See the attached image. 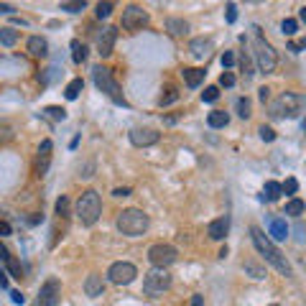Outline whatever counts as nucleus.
Listing matches in <instances>:
<instances>
[{
  "label": "nucleus",
  "instance_id": "nucleus-1",
  "mask_svg": "<svg viewBox=\"0 0 306 306\" xmlns=\"http://www.w3.org/2000/svg\"><path fill=\"white\" fill-rule=\"evenodd\" d=\"M250 238H253V245H255V250L260 253V258L268 263V265H273L276 271L281 273V276H286V278H291L293 276V268H291V263L286 260V255L268 240V235L263 233L260 227H250Z\"/></svg>",
  "mask_w": 306,
  "mask_h": 306
},
{
  "label": "nucleus",
  "instance_id": "nucleus-2",
  "mask_svg": "<svg viewBox=\"0 0 306 306\" xmlns=\"http://www.w3.org/2000/svg\"><path fill=\"white\" fill-rule=\"evenodd\" d=\"M118 230L123 235H128V238H140L145 230H148V224H150V219H148V214L143 212V209H135V207H130V209H123L120 214H118Z\"/></svg>",
  "mask_w": 306,
  "mask_h": 306
},
{
  "label": "nucleus",
  "instance_id": "nucleus-3",
  "mask_svg": "<svg viewBox=\"0 0 306 306\" xmlns=\"http://www.w3.org/2000/svg\"><path fill=\"white\" fill-rule=\"evenodd\" d=\"M102 214V199L95 189L82 191V197L76 199V219H80L85 227H92Z\"/></svg>",
  "mask_w": 306,
  "mask_h": 306
},
{
  "label": "nucleus",
  "instance_id": "nucleus-4",
  "mask_svg": "<svg viewBox=\"0 0 306 306\" xmlns=\"http://www.w3.org/2000/svg\"><path fill=\"white\" fill-rule=\"evenodd\" d=\"M92 80H95V85H97V90L100 92H105L115 105H123V107H128V100H125V95H123V90H120V85L115 82V76H112V71L107 69V66H95L92 69Z\"/></svg>",
  "mask_w": 306,
  "mask_h": 306
},
{
  "label": "nucleus",
  "instance_id": "nucleus-5",
  "mask_svg": "<svg viewBox=\"0 0 306 306\" xmlns=\"http://www.w3.org/2000/svg\"><path fill=\"white\" fill-rule=\"evenodd\" d=\"M303 110V97L296 92H281L271 105H268V112L271 118H298Z\"/></svg>",
  "mask_w": 306,
  "mask_h": 306
},
{
  "label": "nucleus",
  "instance_id": "nucleus-6",
  "mask_svg": "<svg viewBox=\"0 0 306 306\" xmlns=\"http://www.w3.org/2000/svg\"><path fill=\"white\" fill-rule=\"evenodd\" d=\"M253 31H255V59H258V69L265 71V74H271L276 69V64H278V56L271 49V44L263 38L260 28H253Z\"/></svg>",
  "mask_w": 306,
  "mask_h": 306
},
{
  "label": "nucleus",
  "instance_id": "nucleus-7",
  "mask_svg": "<svg viewBox=\"0 0 306 306\" xmlns=\"http://www.w3.org/2000/svg\"><path fill=\"white\" fill-rule=\"evenodd\" d=\"M171 288V276L166 268H153L143 278V293L145 296H161L164 291Z\"/></svg>",
  "mask_w": 306,
  "mask_h": 306
},
{
  "label": "nucleus",
  "instance_id": "nucleus-8",
  "mask_svg": "<svg viewBox=\"0 0 306 306\" xmlns=\"http://www.w3.org/2000/svg\"><path fill=\"white\" fill-rule=\"evenodd\" d=\"M176 258H179V250L169 243H156L148 248V260L153 268H169L176 263Z\"/></svg>",
  "mask_w": 306,
  "mask_h": 306
},
{
  "label": "nucleus",
  "instance_id": "nucleus-9",
  "mask_svg": "<svg viewBox=\"0 0 306 306\" xmlns=\"http://www.w3.org/2000/svg\"><path fill=\"white\" fill-rule=\"evenodd\" d=\"M135 276H138V268H135L133 263H128V260L112 263V265H110V271H107V278H110L112 283H118V286H128V283H133Z\"/></svg>",
  "mask_w": 306,
  "mask_h": 306
},
{
  "label": "nucleus",
  "instance_id": "nucleus-10",
  "mask_svg": "<svg viewBox=\"0 0 306 306\" xmlns=\"http://www.w3.org/2000/svg\"><path fill=\"white\" fill-rule=\"evenodd\" d=\"M59 301H61V281L51 276L41 286V291H38V298L33 301V306H59Z\"/></svg>",
  "mask_w": 306,
  "mask_h": 306
},
{
  "label": "nucleus",
  "instance_id": "nucleus-11",
  "mask_svg": "<svg viewBox=\"0 0 306 306\" xmlns=\"http://www.w3.org/2000/svg\"><path fill=\"white\" fill-rule=\"evenodd\" d=\"M148 13L140 8V6H128L125 11H123V21H120V26L125 28V31H130V33H135V31H143L145 26H148Z\"/></svg>",
  "mask_w": 306,
  "mask_h": 306
},
{
  "label": "nucleus",
  "instance_id": "nucleus-12",
  "mask_svg": "<svg viewBox=\"0 0 306 306\" xmlns=\"http://www.w3.org/2000/svg\"><path fill=\"white\" fill-rule=\"evenodd\" d=\"M97 54L102 56V59H107L110 54H112V49H115V41H118V28H112V26H105L100 33H97Z\"/></svg>",
  "mask_w": 306,
  "mask_h": 306
},
{
  "label": "nucleus",
  "instance_id": "nucleus-13",
  "mask_svg": "<svg viewBox=\"0 0 306 306\" xmlns=\"http://www.w3.org/2000/svg\"><path fill=\"white\" fill-rule=\"evenodd\" d=\"M159 138H161V133H156L153 128H133L130 130V143L138 148H148L153 143H159Z\"/></svg>",
  "mask_w": 306,
  "mask_h": 306
},
{
  "label": "nucleus",
  "instance_id": "nucleus-14",
  "mask_svg": "<svg viewBox=\"0 0 306 306\" xmlns=\"http://www.w3.org/2000/svg\"><path fill=\"white\" fill-rule=\"evenodd\" d=\"M51 150H54V143L44 140L41 148H38V156H36V176H46L49 164H51Z\"/></svg>",
  "mask_w": 306,
  "mask_h": 306
},
{
  "label": "nucleus",
  "instance_id": "nucleus-15",
  "mask_svg": "<svg viewBox=\"0 0 306 306\" xmlns=\"http://www.w3.org/2000/svg\"><path fill=\"white\" fill-rule=\"evenodd\" d=\"M268 240H271L273 245L276 243H283L286 238H288V224H286V219H281V217H273L271 219V224H268Z\"/></svg>",
  "mask_w": 306,
  "mask_h": 306
},
{
  "label": "nucleus",
  "instance_id": "nucleus-16",
  "mask_svg": "<svg viewBox=\"0 0 306 306\" xmlns=\"http://www.w3.org/2000/svg\"><path fill=\"white\" fill-rule=\"evenodd\" d=\"M227 233H230V217H227V214H224V217L212 219V222H209V227H207V235H209L212 240H224V238H227Z\"/></svg>",
  "mask_w": 306,
  "mask_h": 306
},
{
  "label": "nucleus",
  "instance_id": "nucleus-17",
  "mask_svg": "<svg viewBox=\"0 0 306 306\" xmlns=\"http://www.w3.org/2000/svg\"><path fill=\"white\" fill-rule=\"evenodd\" d=\"M204 69H199V66H184L181 69V76H184V82H186V87H191V90H197L202 82H204Z\"/></svg>",
  "mask_w": 306,
  "mask_h": 306
},
{
  "label": "nucleus",
  "instance_id": "nucleus-18",
  "mask_svg": "<svg viewBox=\"0 0 306 306\" xmlns=\"http://www.w3.org/2000/svg\"><path fill=\"white\" fill-rule=\"evenodd\" d=\"M28 51L36 59H46L49 56V41H46L44 36H31L28 38Z\"/></svg>",
  "mask_w": 306,
  "mask_h": 306
},
{
  "label": "nucleus",
  "instance_id": "nucleus-19",
  "mask_svg": "<svg viewBox=\"0 0 306 306\" xmlns=\"http://www.w3.org/2000/svg\"><path fill=\"white\" fill-rule=\"evenodd\" d=\"M102 291H105L102 276L90 273V276H87V281H85V293H87V296H92V298H97V296H102Z\"/></svg>",
  "mask_w": 306,
  "mask_h": 306
},
{
  "label": "nucleus",
  "instance_id": "nucleus-20",
  "mask_svg": "<svg viewBox=\"0 0 306 306\" xmlns=\"http://www.w3.org/2000/svg\"><path fill=\"white\" fill-rule=\"evenodd\" d=\"M189 51H191V56H197V59H204V56L212 51V41H209V38H191V44H189Z\"/></svg>",
  "mask_w": 306,
  "mask_h": 306
},
{
  "label": "nucleus",
  "instance_id": "nucleus-21",
  "mask_svg": "<svg viewBox=\"0 0 306 306\" xmlns=\"http://www.w3.org/2000/svg\"><path fill=\"white\" fill-rule=\"evenodd\" d=\"M278 197H281V184H278V181H265L263 194H260V202H276Z\"/></svg>",
  "mask_w": 306,
  "mask_h": 306
},
{
  "label": "nucleus",
  "instance_id": "nucleus-22",
  "mask_svg": "<svg viewBox=\"0 0 306 306\" xmlns=\"http://www.w3.org/2000/svg\"><path fill=\"white\" fill-rule=\"evenodd\" d=\"M227 123H230V115L224 110H214V112L207 115V125L209 128H224Z\"/></svg>",
  "mask_w": 306,
  "mask_h": 306
},
{
  "label": "nucleus",
  "instance_id": "nucleus-23",
  "mask_svg": "<svg viewBox=\"0 0 306 306\" xmlns=\"http://www.w3.org/2000/svg\"><path fill=\"white\" fill-rule=\"evenodd\" d=\"M166 31H169L171 36H184V33L189 31V23H186L184 18H169V21H166Z\"/></svg>",
  "mask_w": 306,
  "mask_h": 306
},
{
  "label": "nucleus",
  "instance_id": "nucleus-24",
  "mask_svg": "<svg viewBox=\"0 0 306 306\" xmlns=\"http://www.w3.org/2000/svg\"><path fill=\"white\" fill-rule=\"evenodd\" d=\"M85 90V82H82V76H76V80H71L69 85H66V90H64V97L66 100H76L80 97V92Z\"/></svg>",
  "mask_w": 306,
  "mask_h": 306
},
{
  "label": "nucleus",
  "instance_id": "nucleus-25",
  "mask_svg": "<svg viewBox=\"0 0 306 306\" xmlns=\"http://www.w3.org/2000/svg\"><path fill=\"white\" fill-rule=\"evenodd\" d=\"M71 59H74L76 64H82V61L87 59V46L80 41V38H74V41H71Z\"/></svg>",
  "mask_w": 306,
  "mask_h": 306
},
{
  "label": "nucleus",
  "instance_id": "nucleus-26",
  "mask_svg": "<svg viewBox=\"0 0 306 306\" xmlns=\"http://www.w3.org/2000/svg\"><path fill=\"white\" fill-rule=\"evenodd\" d=\"M16 41H18V31H13L11 26L0 28V44L3 46H16Z\"/></svg>",
  "mask_w": 306,
  "mask_h": 306
},
{
  "label": "nucleus",
  "instance_id": "nucleus-27",
  "mask_svg": "<svg viewBox=\"0 0 306 306\" xmlns=\"http://www.w3.org/2000/svg\"><path fill=\"white\" fill-rule=\"evenodd\" d=\"M235 107H238V115H240L243 120H248L250 115H253V112H250V110H253V105H250V100H248V97H240V100L235 102Z\"/></svg>",
  "mask_w": 306,
  "mask_h": 306
},
{
  "label": "nucleus",
  "instance_id": "nucleus-28",
  "mask_svg": "<svg viewBox=\"0 0 306 306\" xmlns=\"http://www.w3.org/2000/svg\"><path fill=\"white\" fill-rule=\"evenodd\" d=\"M6 265H8V273H11L13 278H18V281H21V276H23V268H21V260L11 255V258L6 260Z\"/></svg>",
  "mask_w": 306,
  "mask_h": 306
},
{
  "label": "nucleus",
  "instance_id": "nucleus-29",
  "mask_svg": "<svg viewBox=\"0 0 306 306\" xmlns=\"http://www.w3.org/2000/svg\"><path fill=\"white\" fill-rule=\"evenodd\" d=\"M283 214H291V217H301L303 214V202L301 199H291L288 204H286V212Z\"/></svg>",
  "mask_w": 306,
  "mask_h": 306
},
{
  "label": "nucleus",
  "instance_id": "nucleus-30",
  "mask_svg": "<svg viewBox=\"0 0 306 306\" xmlns=\"http://www.w3.org/2000/svg\"><path fill=\"white\" fill-rule=\"evenodd\" d=\"M176 100H179L176 87H169V90H166V95H161V100H159V102H161V107H166V105H174Z\"/></svg>",
  "mask_w": 306,
  "mask_h": 306
},
{
  "label": "nucleus",
  "instance_id": "nucleus-31",
  "mask_svg": "<svg viewBox=\"0 0 306 306\" xmlns=\"http://www.w3.org/2000/svg\"><path fill=\"white\" fill-rule=\"evenodd\" d=\"M85 0H74V3H61V11H66V13H82L85 11Z\"/></svg>",
  "mask_w": 306,
  "mask_h": 306
},
{
  "label": "nucleus",
  "instance_id": "nucleus-32",
  "mask_svg": "<svg viewBox=\"0 0 306 306\" xmlns=\"http://www.w3.org/2000/svg\"><path fill=\"white\" fill-rule=\"evenodd\" d=\"M44 112L49 115V118H51V120H64V118H66V110H64V107H56V105H51V107H46Z\"/></svg>",
  "mask_w": 306,
  "mask_h": 306
},
{
  "label": "nucleus",
  "instance_id": "nucleus-33",
  "mask_svg": "<svg viewBox=\"0 0 306 306\" xmlns=\"http://www.w3.org/2000/svg\"><path fill=\"white\" fill-rule=\"evenodd\" d=\"M112 3H97V11H95V16L102 21V18H110V13H112Z\"/></svg>",
  "mask_w": 306,
  "mask_h": 306
},
{
  "label": "nucleus",
  "instance_id": "nucleus-34",
  "mask_svg": "<svg viewBox=\"0 0 306 306\" xmlns=\"http://www.w3.org/2000/svg\"><path fill=\"white\" fill-rule=\"evenodd\" d=\"M258 133H260V138H263L265 143H273V140H276V130H273V128H268V125H260Z\"/></svg>",
  "mask_w": 306,
  "mask_h": 306
},
{
  "label": "nucleus",
  "instance_id": "nucleus-35",
  "mask_svg": "<svg viewBox=\"0 0 306 306\" xmlns=\"http://www.w3.org/2000/svg\"><path fill=\"white\" fill-rule=\"evenodd\" d=\"M56 214L59 217H69V199L66 197H59L56 199Z\"/></svg>",
  "mask_w": 306,
  "mask_h": 306
},
{
  "label": "nucleus",
  "instance_id": "nucleus-36",
  "mask_svg": "<svg viewBox=\"0 0 306 306\" xmlns=\"http://www.w3.org/2000/svg\"><path fill=\"white\" fill-rule=\"evenodd\" d=\"M298 181L296 179H286V184H281V194H296Z\"/></svg>",
  "mask_w": 306,
  "mask_h": 306
},
{
  "label": "nucleus",
  "instance_id": "nucleus-37",
  "mask_svg": "<svg viewBox=\"0 0 306 306\" xmlns=\"http://www.w3.org/2000/svg\"><path fill=\"white\" fill-rule=\"evenodd\" d=\"M296 28H298V23H296L293 18H286V21L281 23V31H283L286 36H293V33H296Z\"/></svg>",
  "mask_w": 306,
  "mask_h": 306
},
{
  "label": "nucleus",
  "instance_id": "nucleus-38",
  "mask_svg": "<svg viewBox=\"0 0 306 306\" xmlns=\"http://www.w3.org/2000/svg\"><path fill=\"white\" fill-rule=\"evenodd\" d=\"M219 85H222V87H235V74H233V71H222Z\"/></svg>",
  "mask_w": 306,
  "mask_h": 306
},
{
  "label": "nucleus",
  "instance_id": "nucleus-39",
  "mask_svg": "<svg viewBox=\"0 0 306 306\" xmlns=\"http://www.w3.org/2000/svg\"><path fill=\"white\" fill-rule=\"evenodd\" d=\"M217 97H219V90H217V87H207V90L202 92V100H204V102H214Z\"/></svg>",
  "mask_w": 306,
  "mask_h": 306
},
{
  "label": "nucleus",
  "instance_id": "nucleus-40",
  "mask_svg": "<svg viewBox=\"0 0 306 306\" xmlns=\"http://www.w3.org/2000/svg\"><path fill=\"white\" fill-rule=\"evenodd\" d=\"M224 11H227V13H224V16H227V23H235V21H238V6H235V3H227Z\"/></svg>",
  "mask_w": 306,
  "mask_h": 306
},
{
  "label": "nucleus",
  "instance_id": "nucleus-41",
  "mask_svg": "<svg viewBox=\"0 0 306 306\" xmlns=\"http://www.w3.org/2000/svg\"><path fill=\"white\" fill-rule=\"evenodd\" d=\"M240 66H243V74L245 76H253V64H250V59L243 54V59H240Z\"/></svg>",
  "mask_w": 306,
  "mask_h": 306
},
{
  "label": "nucleus",
  "instance_id": "nucleus-42",
  "mask_svg": "<svg viewBox=\"0 0 306 306\" xmlns=\"http://www.w3.org/2000/svg\"><path fill=\"white\" fill-rule=\"evenodd\" d=\"M233 64H235V54H233V51H224V54H222V66L230 69Z\"/></svg>",
  "mask_w": 306,
  "mask_h": 306
},
{
  "label": "nucleus",
  "instance_id": "nucleus-43",
  "mask_svg": "<svg viewBox=\"0 0 306 306\" xmlns=\"http://www.w3.org/2000/svg\"><path fill=\"white\" fill-rule=\"evenodd\" d=\"M303 46H306V41H291V44H288V51H293V54H298V51H301Z\"/></svg>",
  "mask_w": 306,
  "mask_h": 306
},
{
  "label": "nucleus",
  "instance_id": "nucleus-44",
  "mask_svg": "<svg viewBox=\"0 0 306 306\" xmlns=\"http://www.w3.org/2000/svg\"><path fill=\"white\" fill-rule=\"evenodd\" d=\"M128 194H130V189H128V186H118V189L112 191V197H128Z\"/></svg>",
  "mask_w": 306,
  "mask_h": 306
},
{
  "label": "nucleus",
  "instance_id": "nucleus-45",
  "mask_svg": "<svg viewBox=\"0 0 306 306\" xmlns=\"http://www.w3.org/2000/svg\"><path fill=\"white\" fill-rule=\"evenodd\" d=\"M260 102H268V100H271V90H268V87H260Z\"/></svg>",
  "mask_w": 306,
  "mask_h": 306
},
{
  "label": "nucleus",
  "instance_id": "nucleus-46",
  "mask_svg": "<svg viewBox=\"0 0 306 306\" xmlns=\"http://www.w3.org/2000/svg\"><path fill=\"white\" fill-rule=\"evenodd\" d=\"M8 258H11V250H8V248H6L3 243H0V260H3V263H6Z\"/></svg>",
  "mask_w": 306,
  "mask_h": 306
},
{
  "label": "nucleus",
  "instance_id": "nucleus-47",
  "mask_svg": "<svg viewBox=\"0 0 306 306\" xmlns=\"http://www.w3.org/2000/svg\"><path fill=\"white\" fill-rule=\"evenodd\" d=\"M11 298H13V303H23V301H26L21 291H11Z\"/></svg>",
  "mask_w": 306,
  "mask_h": 306
},
{
  "label": "nucleus",
  "instance_id": "nucleus-48",
  "mask_svg": "<svg viewBox=\"0 0 306 306\" xmlns=\"http://www.w3.org/2000/svg\"><path fill=\"white\" fill-rule=\"evenodd\" d=\"M0 235H11V224L0 219Z\"/></svg>",
  "mask_w": 306,
  "mask_h": 306
},
{
  "label": "nucleus",
  "instance_id": "nucleus-49",
  "mask_svg": "<svg viewBox=\"0 0 306 306\" xmlns=\"http://www.w3.org/2000/svg\"><path fill=\"white\" fill-rule=\"evenodd\" d=\"M191 306H204V296H191Z\"/></svg>",
  "mask_w": 306,
  "mask_h": 306
},
{
  "label": "nucleus",
  "instance_id": "nucleus-50",
  "mask_svg": "<svg viewBox=\"0 0 306 306\" xmlns=\"http://www.w3.org/2000/svg\"><path fill=\"white\" fill-rule=\"evenodd\" d=\"M0 288H8V276L0 271Z\"/></svg>",
  "mask_w": 306,
  "mask_h": 306
},
{
  "label": "nucleus",
  "instance_id": "nucleus-51",
  "mask_svg": "<svg viewBox=\"0 0 306 306\" xmlns=\"http://www.w3.org/2000/svg\"><path fill=\"white\" fill-rule=\"evenodd\" d=\"M0 13H13V6H6V3H0Z\"/></svg>",
  "mask_w": 306,
  "mask_h": 306
},
{
  "label": "nucleus",
  "instance_id": "nucleus-52",
  "mask_svg": "<svg viewBox=\"0 0 306 306\" xmlns=\"http://www.w3.org/2000/svg\"><path fill=\"white\" fill-rule=\"evenodd\" d=\"M271 306H281V303H271Z\"/></svg>",
  "mask_w": 306,
  "mask_h": 306
}]
</instances>
